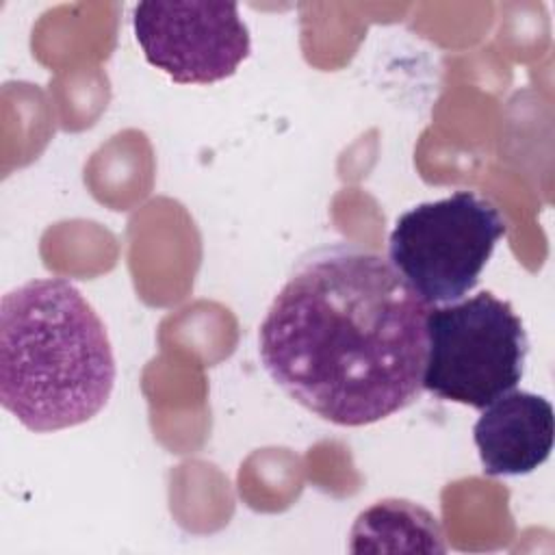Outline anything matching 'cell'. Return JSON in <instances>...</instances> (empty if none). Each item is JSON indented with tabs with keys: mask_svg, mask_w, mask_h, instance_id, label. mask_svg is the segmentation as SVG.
Segmentation results:
<instances>
[{
	"mask_svg": "<svg viewBox=\"0 0 555 555\" xmlns=\"http://www.w3.org/2000/svg\"><path fill=\"white\" fill-rule=\"evenodd\" d=\"M425 332L423 388L438 399L483 410L518 386L529 338L509 301L481 291L434 306Z\"/></svg>",
	"mask_w": 555,
	"mask_h": 555,
	"instance_id": "obj_3",
	"label": "cell"
},
{
	"mask_svg": "<svg viewBox=\"0 0 555 555\" xmlns=\"http://www.w3.org/2000/svg\"><path fill=\"white\" fill-rule=\"evenodd\" d=\"M427 306L382 254L332 243L273 297L258 353L299 405L340 427L377 423L423 392Z\"/></svg>",
	"mask_w": 555,
	"mask_h": 555,
	"instance_id": "obj_1",
	"label": "cell"
},
{
	"mask_svg": "<svg viewBox=\"0 0 555 555\" xmlns=\"http://www.w3.org/2000/svg\"><path fill=\"white\" fill-rule=\"evenodd\" d=\"M132 28L145 61L180 85L230 78L251 52L247 24L234 2H139Z\"/></svg>",
	"mask_w": 555,
	"mask_h": 555,
	"instance_id": "obj_5",
	"label": "cell"
},
{
	"mask_svg": "<svg viewBox=\"0 0 555 555\" xmlns=\"http://www.w3.org/2000/svg\"><path fill=\"white\" fill-rule=\"evenodd\" d=\"M473 438L486 475H529L553 451V405L542 395L509 390L481 410Z\"/></svg>",
	"mask_w": 555,
	"mask_h": 555,
	"instance_id": "obj_6",
	"label": "cell"
},
{
	"mask_svg": "<svg viewBox=\"0 0 555 555\" xmlns=\"http://www.w3.org/2000/svg\"><path fill=\"white\" fill-rule=\"evenodd\" d=\"M507 223L475 191H455L399 215L388 260L427 306L464 299L479 282Z\"/></svg>",
	"mask_w": 555,
	"mask_h": 555,
	"instance_id": "obj_4",
	"label": "cell"
},
{
	"mask_svg": "<svg viewBox=\"0 0 555 555\" xmlns=\"http://www.w3.org/2000/svg\"><path fill=\"white\" fill-rule=\"evenodd\" d=\"M405 540L408 551L442 553L438 518L405 499H384L360 512L351 529V551H388L390 540Z\"/></svg>",
	"mask_w": 555,
	"mask_h": 555,
	"instance_id": "obj_7",
	"label": "cell"
},
{
	"mask_svg": "<svg viewBox=\"0 0 555 555\" xmlns=\"http://www.w3.org/2000/svg\"><path fill=\"white\" fill-rule=\"evenodd\" d=\"M106 327L65 278H37L0 301V403L35 434L76 427L111 399Z\"/></svg>",
	"mask_w": 555,
	"mask_h": 555,
	"instance_id": "obj_2",
	"label": "cell"
}]
</instances>
